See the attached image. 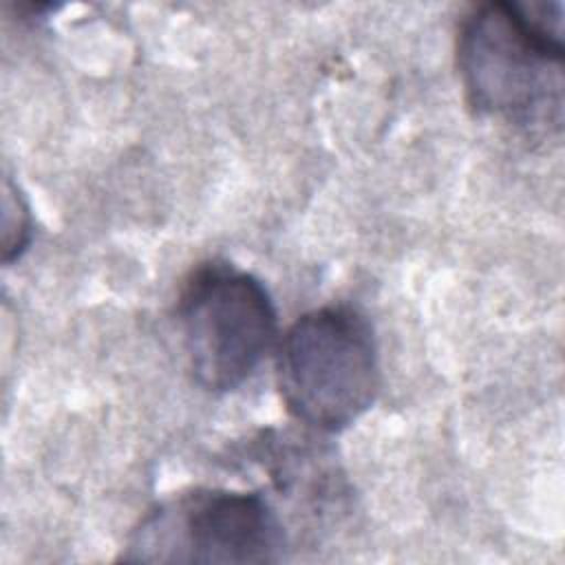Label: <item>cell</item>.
Listing matches in <instances>:
<instances>
[{"label":"cell","mask_w":565,"mask_h":565,"mask_svg":"<svg viewBox=\"0 0 565 565\" xmlns=\"http://www.w3.org/2000/svg\"><path fill=\"white\" fill-rule=\"evenodd\" d=\"M457 71L468 106L530 137L561 132V2L492 0L472 7L457 31Z\"/></svg>","instance_id":"obj_1"},{"label":"cell","mask_w":565,"mask_h":565,"mask_svg":"<svg viewBox=\"0 0 565 565\" xmlns=\"http://www.w3.org/2000/svg\"><path fill=\"white\" fill-rule=\"evenodd\" d=\"M276 384L287 413L305 426L320 433L351 426L380 391L369 320L347 305L302 313L278 344Z\"/></svg>","instance_id":"obj_2"},{"label":"cell","mask_w":565,"mask_h":565,"mask_svg":"<svg viewBox=\"0 0 565 565\" xmlns=\"http://www.w3.org/2000/svg\"><path fill=\"white\" fill-rule=\"evenodd\" d=\"M190 371L205 391L238 388L276 340L278 313L265 285L227 260L196 265L177 296Z\"/></svg>","instance_id":"obj_3"},{"label":"cell","mask_w":565,"mask_h":565,"mask_svg":"<svg viewBox=\"0 0 565 565\" xmlns=\"http://www.w3.org/2000/svg\"><path fill=\"white\" fill-rule=\"evenodd\" d=\"M287 550L282 519L256 490L196 488L163 501L132 532L126 561L278 563Z\"/></svg>","instance_id":"obj_4"},{"label":"cell","mask_w":565,"mask_h":565,"mask_svg":"<svg viewBox=\"0 0 565 565\" xmlns=\"http://www.w3.org/2000/svg\"><path fill=\"white\" fill-rule=\"evenodd\" d=\"M31 241V214L18 188L4 179V263L20 258Z\"/></svg>","instance_id":"obj_5"}]
</instances>
